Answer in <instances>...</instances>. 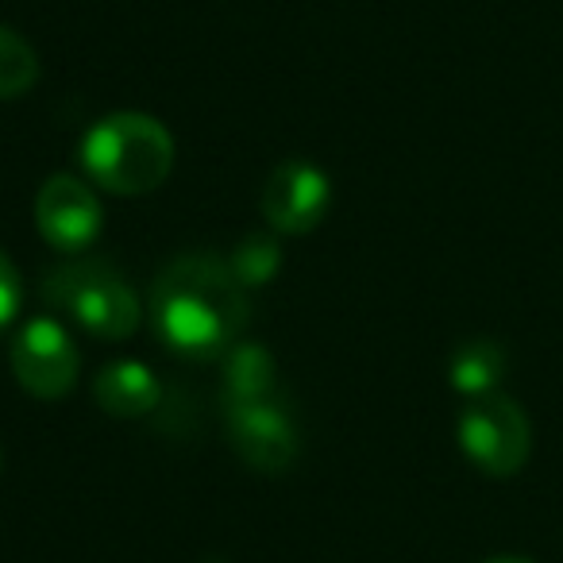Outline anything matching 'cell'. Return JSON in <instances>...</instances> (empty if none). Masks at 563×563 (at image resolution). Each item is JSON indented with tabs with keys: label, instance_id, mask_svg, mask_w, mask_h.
Instances as JSON below:
<instances>
[{
	"label": "cell",
	"instance_id": "obj_1",
	"mask_svg": "<svg viewBox=\"0 0 563 563\" xmlns=\"http://www.w3.org/2000/svg\"><path fill=\"white\" fill-rule=\"evenodd\" d=\"M151 324L174 355L217 360L240 344L247 286L217 255H178L151 286Z\"/></svg>",
	"mask_w": 563,
	"mask_h": 563
},
{
	"label": "cell",
	"instance_id": "obj_2",
	"mask_svg": "<svg viewBox=\"0 0 563 563\" xmlns=\"http://www.w3.org/2000/svg\"><path fill=\"white\" fill-rule=\"evenodd\" d=\"M81 166L109 194L140 197L166 181L174 166V140L155 117L112 112L86 132Z\"/></svg>",
	"mask_w": 563,
	"mask_h": 563
},
{
	"label": "cell",
	"instance_id": "obj_3",
	"mask_svg": "<svg viewBox=\"0 0 563 563\" xmlns=\"http://www.w3.org/2000/svg\"><path fill=\"white\" fill-rule=\"evenodd\" d=\"M43 301L97 340H128L143 321L135 290L104 258H74L43 278Z\"/></svg>",
	"mask_w": 563,
	"mask_h": 563
},
{
	"label": "cell",
	"instance_id": "obj_4",
	"mask_svg": "<svg viewBox=\"0 0 563 563\" xmlns=\"http://www.w3.org/2000/svg\"><path fill=\"white\" fill-rule=\"evenodd\" d=\"M460 448L483 475L509 478L529 463L532 429L525 409L506 394H478L460 413Z\"/></svg>",
	"mask_w": 563,
	"mask_h": 563
},
{
	"label": "cell",
	"instance_id": "obj_5",
	"mask_svg": "<svg viewBox=\"0 0 563 563\" xmlns=\"http://www.w3.org/2000/svg\"><path fill=\"white\" fill-rule=\"evenodd\" d=\"M81 355L74 347L70 332L51 317H35L20 329L12 344V375L32 398L58 401L78 383Z\"/></svg>",
	"mask_w": 563,
	"mask_h": 563
},
{
	"label": "cell",
	"instance_id": "obj_6",
	"mask_svg": "<svg viewBox=\"0 0 563 563\" xmlns=\"http://www.w3.org/2000/svg\"><path fill=\"white\" fill-rule=\"evenodd\" d=\"M224 424L235 455L247 467L278 475V471H286L298 460V429H294L290 413L274 398L224 406Z\"/></svg>",
	"mask_w": 563,
	"mask_h": 563
},
{
	"label": "cell",
	"instance_id": "obj_7",
	"mask_svg": "<svg viewBox=\"0 0 563 563\" xmlns=\"http://www.w3.org/2000/svg\"><path fill=\"white\" fill-rule=\"evenodd\" d=\"M332 205V186L313 163L290 158L266 178L263 189V217L274 232L306 235L324 220Z\"/></svg>",
	"mask_w": 563,
	"mask_h": 563
},
{
	"label": "cell",
	"instance_id": "obj_8",
	"mask_svg": "<svg viewBox=\"0 0 563 563\" xmlns=\"http://www.w3.org/2000/svg\"><path fill=\"white\" fill-rule=\"evenodd\" d=\"M35 224L55 251L78 255L101 235V201L86 181L55 174L43 181L40 197H35Z\"/></svg>",
	"mask_w": 563,
	"mask_h": 563
},
{
	"label": "cell",
	"instance_id": "obj_9",
	"mask_svg": "<svg viewBox=\"0 0 563 563\" xmlns=\"http://www.w3.org/2000/svg\"><path fill=\"white\" fill-rule=\"evenodd\" d=\"M93 398L97 406L109 417H147L158 406V383L143 363L124 360V363H109V367L97 375L93 383Z\"/></svg>",
	"mask_w": 563,
	"mask_h": 563
},
{
	"label": "cell",
	"instance_id": "obj_10",
	"mask_svg": "<svg viewBox=\"0 0 563 563\" xmlns=\"http://www.w3.org/2000/svg\"><path fill=\"white\" fill-rule=\"evenodd\" d=\"M506 352H501L498 340H467L452 352L448 363V378H452V390L478 398V394H494L506 375Z\"/></svg>",
	"mask_w": 563,
	"mask_h": 563
},
{
	"label": "cell",
	"instance_id": "obj_11",
	"mask_svg": "<svg viewBox=\"0 0 563 563\" xmlns=\"http://www.w3.org/2000/svg\"><path fill=\"white\" fill-rule=\"evenodd\" d=\"M274 398V355L263 344H235L224 360V406Z\"/></svg>",
	"mask_w": 563,
	"mask_h": 563
},
{
	"label": "cell",
	"instance_id": "obj_12",
	"mask_svg": "<svg viewBox=\"0 0 563 563\" xmlns=\"http://www.w3.org/2000/svg\"><path fill=\"white\" fill-rule=\"evenodd\" d=\"M35 81H40V58H35L32 43L0 24V101L27 93Z\"/></svg>",
	"mask_w": 563,
	"mask_h": 563
},
{
	"label": "cell",
	"instance_id": "obj_13",
	"mask_svg": "<svg viewBox=\"0 0 563 563\" xmlns=\"http://www.w3.org/2000/svg\"><path fill=\"white\" fill-rule=\"evenodd\" d=\"M228 263H232L235 278H240L243 286H263V282H271L274 274H278L282 255L271 235H247V240L232 251Z\"/></svg>",
	"mask_w": 563,
	"mask_h": 563
},
{
	"label": "cell",
	"instance_id": "obj_14",
	"mask_svg": "<svg viewBox=\"0 0 563 563\" xmlns=\"http://www.w3.org/2000/svg\"><path fill=\"white\" fill-rule=\"evenodd\" d=\"M20 298H24V286H20V271L12 266V258L0 251V329L20 313Z\"/></svg>",
	"mask_w": 563,
	"mask_h": 563
},
{
	"label": "cell",
	"instance_id": "obj_15",
	"mask_svg": "<svg viewBox=\"0 0 563 563\" xmlns=\"http://www.w3.org/2000/svg\"><path fill=\"white\" fill-rule=\"evenodd\" d=\"M483 563H532L525 555H494V560H483Z\"/></svg>",
	"mask_w": 563,
	"mask_h": 563
}]
</instances>
